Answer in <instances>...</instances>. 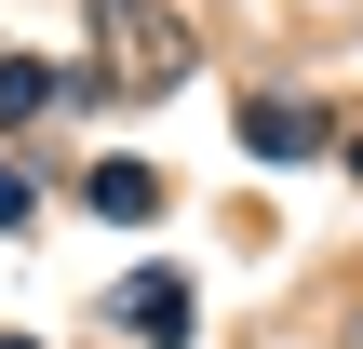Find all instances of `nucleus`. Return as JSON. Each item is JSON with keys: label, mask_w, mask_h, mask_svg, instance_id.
<instances>
[{"label": "nucleus", "mask_w": 363, "mask_h": 349, "mask_svg": "<svg viewBox=\"0 0 363 349\" xmlns=\"http://www.w3.org/2000/svg\"><path fill=\"white\" fill-rule=\"evenodd\" d=\"M94 202H108V215H162V188H148V161H94Z\"/></svg>", "instance_id": "nucleus-4"}, {"label": "nucleus", "mask_w": 363, "mask_h": 349, "mask_svg": "<svg viewBox=\"0 0 363 349\" xmlns=\"http://www.w3.org/2000/svg\"><path fill=\"white\" fill-rule=\"evenodd\" d=\"M94 40L121 54V81H135V94H162V81L189 67V40H175V27H162L148 0H94Z\"/></svg>", "instance_id": "nucleus-1"}, {"label": "nucleus", "mask_w": 363, "mask_h": 349, "mask_svg": "<svg viewBox=\"0 0 363 349\" xmlns=\"http://www.w3.org/2000/svg\"><path fill=\"white\" fill-rule=\"evenodd\" d=\"M242 135H256L269 161H310V148H323V108H283V94H256V121H242Z\"/></svg>", "instance_id": "nucleus-2"}, {"label": "nucleus", "mask_w": 363, "mask_h": 349, "mask_svg": "<svg viewBox=\"0 0 363 349\" xmlns=\"http://www.w3.org/2000/svg\"><path fill=\"white\" fill-rule=\"evenodd\" d=\"M121 309H135V336H189V282H175V269H135Z\"/></svg>", "instance_id": "nucleus-3"}, {"label": "nucleus", "mask_w": 363, "mask_h": 349, "mask_svg": "<svg viewBox=\"0 0 363 349\" xmlns=\"http://www.w3.org/2000/svg\"><path fill=\"white\" fill-rule=\"evenodd\" d=\"M0 349H27V336H0Z\"/></svg>", "instance_id": "nucleus-6"}, {"label": "nucleus", "mask_w": 363, "mask_h": 349, "mask_svg": "<svg viewBox=\"0 0 363 349\" xmlns=\"http://www.w3.org/2000/svg\"><path fill=\"white\" fill-rule=\"evenodd\" d=\"M350 161H363V135H350Z\"/></svg>", "instance_id": "nucleus-7"}, {"label": "nucleus", "mask_w": 363, "mask_h": 349, "mask_svg": "<svg viewBox=\"0 0 363 349\" xmlns=\"http://www.w3.org/2000/svg\"><path fill=\"white\" fill-rule=\"evenodd\" d=\"M0 229H27V175L13 161H0Z\"/></svg>", "instance_id": "nucleus-5"}]
</instances>
